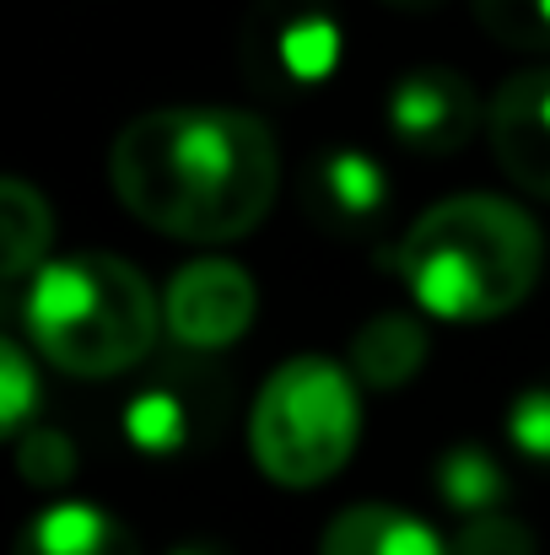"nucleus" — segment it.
Listing matches in <instances>:
<instances>
[{
	"label": "nucleus",
	"mask_w": 550,
	"mask_h": 555,
	"mask_svg": "<svg viewBox=\"0 0 550 555\" xmlns=\"http://www.w3.org/2000/svg\"><path fill=\"white\" fill-rule=\"evenodd\" d=\"M163 330V297L119 254H60L27 275L22 335L65 377H119L152 357Z\"/></svg>",
	"instance_id": "3"
},
{
	"label": "nucleus",
	"mask_w": 550,
	"mask_h": 555,
	"mask_svg": "<svg viewBox=\"0 0 550 555\" xmlns=\"http://www.w3.org/2000/svg\"><path fill=\"white\" fill-rule=\"evenodd\" d=\"M388 125L410 152H432V157H453L475 125H481V98L475 87L448 70V65H426V70H405L388 92Z\"/></svg>",
	"instance_id": "6"
},
{
	"label": "nucleus",
	"mask_w": 550,
	"mask_h": 555,
	"mask_svg": "<svg viewBox=\"0 0 550 555\" xmlns=\"http://www.w3.org/2000/svg\"><path fill=\"white\" fill-rule=\"evenodd\" d=\"M508 442L535 459L550 464V388H524L513 404H508Z\"/></svg>",
	"instance_id": "20"
},
{
	"label": "nucleus",
	"mask_w": 550,
	"mask_h": 555,
	"mask_svg": "<svg viewBox=\"0 0 550 555\" xmlns=\"http://www.w3.org/2000/svg\"><path fill=\"white\" fill-rule=\"evenodd\" d=\"M11 555H141L136 534L98 502H54L43 507Z\"/></svg>",
	"instance_id": "9"
},
{
	"label": "nucleus",
	"mask_w": 550,
	"mask_h": 555,
	"mask_svg": "<svg viewBox=\"0 0 550 555\" xmlns=\"http://www.w3.org/2000/svg\"><path fill=\"white\" fill-rule=\"evenodd\" d=\"M16 464H22V480H27V486H65V480L76 475V448H71L65 431L33 426V431H22V442H16Z\"/></svg>",
	"instance_id": "18"
},
{
	"label": "nucleus",
	"mask_w": 550,
	"mask_h": 555,
	"mask_svg": "<svg viewBox=\"0 0 550 555\" xmlns=\"http://www.w3.org/2000/svg\"><path fill=\"white\" fill-rule=\"evenodd\" d=\"M497 168L535 199H550V65L519 70L486 108Z\"/></svg>",
	"instance_id": "7"
},
{
	"label": "nucleus",
	"mask_w": 550,
	"mask_h": 555,
	"mask_svg": "<svg viewBox=\"0 0 550 555\" xmlns=\"http://www.w3.org/2000/svg\"><path fill=\"white\" fill-rule=\"evenodd\" d=\"M453 555H540V540L524 518L513 513H475L459 524V534L448 540Z\"/></svg>",
	"instance_id": "16"
},
{
	"label": "nucleus",
	"mask_w": 550,
	"mask_h": 555,
	"mask_svg": "<svg viewBox=\"0 0 550 555\" xmlns=\"http://www.w3.org/2000/svg\"><path fill=\"white\" fill-rule=\"evenodd\" d=\"M33 404H38L33 357L22 351V340H5L0 346V431L5 437H22L27 421H33Z\"/></svg>",
	"instance_id": "17"
},
{
	"label": "nucleus",
	"mask_w": 550,
	"mask_h": 555,
	"mask_svg": "<svg viewBox=\"0 0 550 555\" xmlns=\"http://www.w3.org/2000/svg\"><path fill=\"white\" fill-rule=\"evenodd\" d=\"M319 555H453L448 540L394 502H357L330 518Z\"/></svg>",
	"instance_id": "8"
},
{
	"label": "nucleus",
	"mask_w": 550,
	"mask_h": 555,
	"mask_svg": "<svg viewBox=\"0 0 550 555\" xmlns=\"http://www.w3.org/2000/svg\"><path fill=\"white\" fill-rule=\"evenodd\" d=\"M437 496L459 513V518H475V513H497L502 496H508V475L502 464L486 453V448H448L443 464H437Z\"/></svg>",
	"instance_id": "12"
},
{
	"label": "nucleus",
	"mask_w": 550,
	"mask_h": 555,
	"mask_svg": "<svg viewBox=\"0 0 550 555\" xmlns=\"http://www.w3.org/2000/svg\"><path fill=\"white\" fill-rule=\"evenodd\" d=\"M394 264L421 313L491 324L535 297L546 275V232L519 199L464 189L405 227Z\"/></svg>",
	"instance_id": "2"
},
{
	"label": "nucleus",
	"mask_w": 550,
	"mask_h": 555,
	"mask_svg": "<svg viewBox=\"0 0 550 555\" xmlns=\"http://www.w3.org/2000/svg\"><path fill=\"white\" fill-rule=\"evenodd\" d=\"M276 54H281L292 81H324L341 65V27L330 16H303L281 33Z\"/></svg>",
	"instance_id": "15"
},
{
	"label": "nucleus",
	"mask_w": 550,
	"mask_h": 555,
	"mask_svg": "<svg viewBox=\"0 0 550 555\" xmlns=\"http://www.w3.org/2000/svg\"><path fill=\"white\" fill-rule=\"evenodd\" d=\"M174 555H210L205 545H183V551H174Z\"/></svg>",
	"instance_id": "21"
},
{
	"label": "nucleus",
	"mask_w": 550,
	"mask_h": 555,
	"mask_svg": "<svg viewBox=\"0 0 550 555\" xmlns=\"http://www.w3.org/2000/svg\"><path fill=\"white\" fill-rule=\"evenodd\" d=\"M125 437L141 453H179L189 437V415L168 388H146L125 404Z\"/></svg>",
	"instance_id": "14"
},
{
	"label": "nucleus",
	"mask_w": 550,
	"mask_h": 555,
	"mask_svg": "<svg viewBox=\"0 0 550 555\" xmlns=\"http://www.w3.org/2000/svg\"><path fill=\"white\" fill-rule=\"evenodd\" d=\"M362 442V383L330 357H292L248 410V459L286 491L335 480Z\"/></svg>",
	"instance_id": "4"
},
{
	"label": "nucleus",
	"mask_w": 550,
	"mask_h": 555,
	"mask_svg": "<svg viewBox=\"0 0 550 555\" xmlns=\"http://www.w3.org/2000/svg\"><path fill=\"white\" fill-rule=\"evenodd\" d=\"M319 189H324V205L346 221H367L383 210L388 199V173L367 157V152H330L324 168H319Z\"/></svg>",
	"instance_id": "13"
},
{
	"label": "nucleus",
	"mask_w": 550,
	"mask_h": 555,
	"mask_svg": "<svg viewBox=\"0 0 550 555\" xmlns=\"http://www.w3.org/2000/svg\"><path fill=\"white\" fill-rule=\"evenodd\" d=\"M481 16L508 43H550V0H481Z\"/></svg>",
	"instance_id": "19"
},
{
	"label": "nucleus",
	"mask_w": 550,
	"mask_h": 555,
	"mask_svg": "<svg viewBox=\"0 0 550 555\" xmlns=\"http://www.w3.org/2000/svg\"><path fill=\"white\" fill-rule=\"evenodd\" d=\"M432 357V335L415 313H378L351 340V372L362 388H405Z\"/></svg>",
	"instance_id": "10"
},
{
	"label": "nucleus",
	"mask_w": 550,
	"mask_h": 555,
	"mask_svg": "<svg viewBox=\"0 0 550 555\" xmlns=\"http://www.w3.org/2000/svg\"><path fill=\"white\" fill-rule=\"evenodd\" d=\"M54 210L27 179L0 184V281H27L54 254Z\"/></svg>",
	"instance_id": "11"
},
{
	"label": "nucleus",
	"mask_w": 550,
	"mask_h": 555,
	"mask_svg": "<svg viewBox=\"0 0 550 555\" xmlns=\"http://www.w3.org/2000/svg\"><path fill=\"white\" fill-rule=\"evenodd\" d=\"M108 184L125 216L179 243H238L281 194L276 130L248 108L179 103L136 114L108 152Z\"/></svg>",
	"instance_id": "1"
},
{
	"label": "nucleus",
	"mask_w": 550,
	"mask_h": 555,
	"mask_svg": "<svg viewBox=\"0 0 550 555\" xmlns=\"http://www.w3.org/2000/svg\"><path fill=\"white\" fill-rule=\"evenodd\" d=\"M163 319L183 351H227L259 319V286L238 259H189L163 286Z\"/></svg>",
	"instance_id": "5"
}]
</instances>
